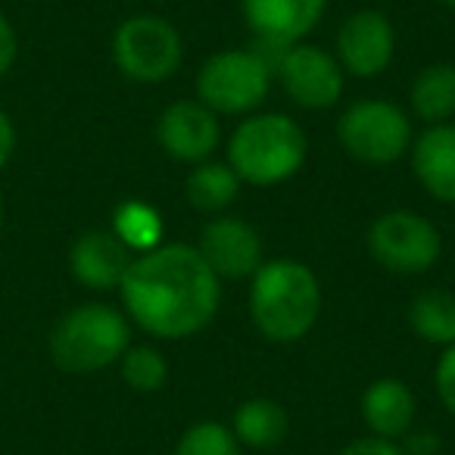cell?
I'll list each match as a JSON object with an SVG mask.
<instances>
[{
  "mask_svg": "<svg viewBox=\"0 0 455 455\" xmlns=\"http://www.w3.org/2000/svg\"><path fill=\"white\" fill-rule=\"evenodd\" d=\"M128 322L159 340H188L212 324L221 278L196 247L159 243L138 253L119 284Z\"/></svg>",
  "mask_w": 455,
  "mask_h": 455,
  "instance_id": "6da1fadb",
  "label": "cell"
},
{
  "mask_svg": "<svg viewBox=\"0 0 455 455\" xmlns=\"http://www.w3.org/2000/svg\"><path fill=\"white\" fill-rule=\"evenodd\" d=\"M322 315V284L297 259L262 262L250 278V318L272 343H297Z\"/></svg>",
  "mask_w": 455,
  "mask_h": 455,
  "instance_id": "7a4b0ae2",
  "label": "cell"
},
{
  "mask_svg": "<svg viewBox=\"0 0 455 455\" xmlns=\"http://www.w3.org/2000/svg\"><path fill=\"white\" fill-rule=\"evenodd\" d=\"M309 156V140L284 113H250L228 138V159L241 184L278 188L291 181Z\"/></svg>",
  "mask_w": 455,
  "mask_h": 455,
  "instance_id": "3957f363",
  "label": "cell"
},
{
  "mask_svg": "<svg viewBox=\"0 0 455 455\" xmlns=\"http://www.w3.org/2000/svg\"><path fill=\"white\" fill-rule=\"evenodd\" d=\"M132 347V322L107 303H84L66 312L51 334V355L63 371H103Z\"/></svg>",
  "mask_w": 455,
  "mask_h": 455,
  "instance_id": "277c9868",
  "label": "cell"
},
{
  "mask_svg": "<svg viewBox=\"0 0 455 455\" xmlns=\"http://www.w3.org/2000/svg\"><path fill=\"white\" fill-rule=\"evenodd\" d=\"M272 82V60L256 47L219 51L196 72V100L215 116H250L262 107Z\"/></svg>",
  "mask_w": 455,
  "mask_h": 455,
  "instance_id": "5b68a950",
  "label": "cell"
},
{
  "mask_svg": "<svg viewBox=\"0 0 455 455\" xmlns=\"http://www.w3.org/2000/svg\"><path fill=\"white\" fill-rule=\"evenodd\" d=\"M337 140L365 165H393L411 150V119L399 103L365 97L349 103L337 119Z\"/></svg>",
  "mask_w": 455,
  "mask_h": 455,
  "instance_id": "8992f818",
  "label": "cell"
},
{
  "mask_svg": "<svg viewBox=\"0 0 455 455\" xmlns=\"http://www.w3.org/2000/svg\"><path fill=\"white\" fill-rule=\"evenodd\" d=\"M181 32L163 16H132L113 35V63L138 84H163L181 69Z\"/></svg>",
  "mask_w": 455,
  "mask_h": 455,
  "instance_id": "52a82bcc",
  "label": "cell"
},
{
  "mask_svg": "<svg viewBox=\"0 0 455 455\" xmlns=\"http://www.w3.org/2000/svg\"><path fill=\"white\" fill-rule=\"evenodd\" d=\"M368 253L393 275H424L440 262L443 237L421 212L390 209L368 225Z\"/></svg>",
  "mask_w": 455,
  "mask_h": 455,
  "instance_id": "ba28073f",
  "label": "cell"
},
{
  "mask_svg": "<svg viewBox=\"0 0 455 455\" xmlns=\"http://www.w3.org/2000/svg\"><path fill=\"white\" fill-rule=\"evenodd\" d=\"M275 78L284 94L309 113H324L334 107L347 84V72L340 69L334 53L309 41H297L281 51V57L275 60Z\"/></svg>",
  "mask_w": 455,
  "mask_h": 455,
  "instance_id": "9c48e42d",
  "label": "cell"
},
{
  "mask_svg": "<svg viewBox=\"0 0 455 455\" xmlns=\"http://www.w3.org/2000/svg\"><path fill=\"white\" fill-rule=\"evenodd\" d=\"M328 4L331 0H241V13L256 38L253 47L275 66L284 47L306 41L312 28H318Z\"/></svg>",
  "mask_w": 455,
  "mask_h": 455,
  "instance_id": "30bf717a",
  "label": "cell"
},
{
  "mask_svg": "<svg viewBox=\"0 0 455 455\" xmlns=\"http://www.w3.org/2000/svg\"><path fill=\"white\" fill-rule=\"evenodd\" d=\"M334 57L340 69L353 78H374L390 69L396 57V32L380 10H359L337 28Z\"/></svg>",
  "mask_w": 455,
  "mask_h": 455,
  "instance_id": "8fae6325",
  "label": "cell"
},
{
  "mask_svg": "<svg viewBox=\"0 0 455 455\" xmlns=\"http://www.w3.org/2000/svg\"><path fill=\"white\" fill-rule=\"evenodd\" d=\"M206 266L221 281H243L253 278L262 266V237L247 219L241 215H215L203 225L200 243H196Z\"/></svg>",
  "mask_w": 455,
  "mask_h": 455,
  "instance_id": "7c38bea8",
  "label": "cell"
},
{
  "mask_svg": "<svg viewBox=\"0 0 455 455\" xmlns=\"http://www.w3.org/2000/svg\"><path fill=\"white\" fill-rule=\"evenodd\" d=\"M156 140L175 163H206L221 140L219 116L200 100H175L159 113Z\"/></svg>",
  "mask_w": 455,
  "mask_h": 455,
  "instance_id": "4fadbf2b",
  "label": "cell"
},
{
  "mask_svg": "<svg viewBox=\"0 0 455 455\" xmlns=\"http://www.w3.org/2000/svg\"><path fill=\"white\" fill-rule=\"evenodd\" d=\"M134 253L113 231H88L69 250V268L88 291H119Z\"/></svg>",
  "mask_w": 455,
  "mask_h": 455,
  "instance_id": "5bb4252c",
  "label": "cell"
},
{
  "mask_svg": "<svg viewBox=\"0 0 455 455\" xmlns=\"http://www.w3.org/2000/svg\"><path fill=\"white\" fill-rule=\"evenodd\" d=\"M409 156L424 194L455 206V122L427 125L411 140Z\"/></svg>",
  "mask_w": 455,
  "mask_h": 455,
  "instance_id": "9a60e30c",
  "label": "cell"
},
{
  "mask_svg": "<svg viewBox=\"0 0 455 455\" xmlns=\"http://www.w3.org/2000/svg\"><path fill=\"white\" fill-rule=\"evenodd\" d=\"M362 421L374 436L384 440H399L411 430L415 424V393L405 380L399 378H378L365 387L362 393Z\"/></svg>",
  "mask_w": 455,
  "mask_h": 455,
  "instance_id": "2e32d148",
  "label": "cell"
},
{
  "mask_svg": "<svg viewBox=\"0 0 455 455\" xmlns=\"http://www.w3.org/2000/svg\"><path fill=\"white\" fill-rule=\"evenodd\" d=\"M287 418L284 405H278L268 396H253L243 399L231 415V434L241 446L247 449H275L287 436Z\"/></svg>",
  "mask_w": 455,
  "mask_h": 455,
  "instance_id": "e0dca14e",
  "label": "cell"
},
{
  "mask_svg": "<svg viewBox=\"0 0 455 455\" xmlns=\"http://www.w3.org/2000/svg\"><path fill=\"white\" fill-rule=\"evenodd\" d=\"M411 113L427 125H443L455 116V66L434 63L415 76L409 91Z\"/></svg>",
  "mask_w": 455,
  "mask_h": 455,
  "instance_id": "ac0fdd59",
  "label": "cell"
},
{
  "mask_svg": "<svg viewBox=\"0 0 455 455\" xmlns=\"http://www.w3.org/2000/svg\"><path fill=\"white\" fill-rule=\"evenodd\" d=\"M184 194H188L194 209L209 215H221L235 203V196L241 194V178L235 175V169L228 163L206 159V163L194 165V172L188 175V184H184Z\"/></svg>",
  "mask_w": 455,
  "mask_h": 455,
  "instance_id": "d6986e66",
  "label": "cell"
},
{
  "mask_svg": "<svg viewBox=\"0 0 455 455\" xmlns=\"http://www.w3.org/2000/svg\"><path fill=\"white\" fill-rule=\"evenodd\" d=\"M409 328L434 347L455 343V293L424 291L409 306Z\"/></svg>",
  "mask_w": 455,
  "mask_h": 455,
  "instance_id": "ffe728a7",
  "label": "cell"
},
{
  "mask_svg": "<svg viewBox=\"0 0 455 455\" xmlns=\"http://www.w3.org/2000/svg\"><path fill=\"white\" fill-rule=\"evenodd\" d=\"M113 235L134 256L163 243V215L144 200H125L113 212Z\"/></svg>",
  "mask_w": 455,
  "mask_h": 455,
  "instance_id": "44dd1931",
  "label": "cell"
},
{
  "mask_svg": "<svg viewBox=\"0 0 455 455\" xmlns=\"http://www.w3.org/2000/svg\"><path fill=\"white\" fill-rule=\"evenodd\" d=\"M122 380L138 393H156L169 380V362L153 347H128L119 359Z\"/></svg>",
  "mask_w": 455,
  "mask_h": 455,
  "instance_id": "7402d4cb",
  "label": "cell"
},
{
  "mask_svg": "<svg viewBox=\"0 0 455 455\" xmlns=\"http://www.w3.org/2000/svg\"><path fill=\"white\" fill-rule=\"evenodd\" d=\"M231 427L221 421H196L181 434L175 455H243Z\"/></svg>",
  "mask_w": 455,
  "mask_h": 455,
  "instance_id": "603a6c76",
  "label": "cell"
},
{
  "mask_svg": "<svg viewBox=\"0 0 455 455\" xmlns=\"http://www.w3.org/2000/svg\"><path fill=\"white\" fill-rule=\"evenodd\" d=\"M434 387H436V396H440L443 409L455 418V343L443 347L440 359H436L434 368Z\"/></svg>",
  "mask_w": 455,
  "mask_h": 455,
  "instance_id": "cb8c5ba5",
  "label": "cell"
},
{
  "mask_svg": "<svg viewBox=\"0 0 455 455\" xmlns=\"http://www.w3.org/2000/svg\"><path fill=\"white\" fill-rule=\"evenodd\" d=\"M340 455H405L403 446H399L396 440H384V436H359V440L347 443V446L340 449Z\"/></svg>",
  "mask_w": 455,
  "mask_h": 455,
  "instance_id": "d4e9b609",
  "label": "cell"
},
{
  "mask_svg": "<svg viewBox=\"0 0 455 455\" xmlns=\"http://www.w3.org/2000/svg\"><path fill=\"white\" fill-rule=\"evenodd\" d=\"M16 53H20V38H16V28L10 26L7 16L0 13V78L13 69Z\"/></svg>",
  "mask_w": 455,
  "mask_h": 455,
  "instance_id": "484cf974",
  "label": "cell"
},
{
  "mask_svg": "<svg viewBox=\"0 0 455 455\" xmlns=\"http://www.w3.org/2000/svg\"><path fill=\"white\" fill-rule=\"evenodd\" d=\"M16 150V128H13V119L7 116V109L0 107V169L10 163Z\"/></svg>",
  "mask_w": 455,
  "mask_h": 455,
  "instance_id": "4316f807",
  "label": "cell"
},
{
  "mask_svg": "<svg viewBox=\"0 0 455 455\" xmlns=\"http://www.w3.org/2000/svg\"><path fill=\"white\" fill-rule=\"evenodd\" d=\"M443 7H449V10H455V0H440Z\"/></svg>",
  "mask_w": 455,
  "mask_h": 455,
  "instance_id": "83f0119b",
  "label": "cell"
},
{
  "mask_svg": "<svg viewBox=\"0 0 455 455\" xmlns=\"http://www.w3.org/2000/svg\"><path fill=\"white\" fill-rule=\"evenodd\" d=\"M0 221H4V196H0Z\"/></svg>",
  "mask_w": 455,
  "mask_h": 455,
  "instance_id": "f1b7e54d",
  "label": "cell"
}]
</instances>
